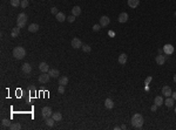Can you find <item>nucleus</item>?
Segmentation results:
<instances>
[{
    "instance_id": "obj_41",
    "label": "nucleus",
    "mask_w": 176,
    "mask_h": 130,
    "mask_svg": "<svg viewBox=\"0 0 176 130\" xmlns=\"http://www.w3.org/2000/svg\"><path fill=\"white\" fill-rule=\"evenodd\" d=\"M174 15H175V16H176V12H175V13H174Z\"/></svg>"
},
{
    "instance_id": "obj_36",
    "label": "nucleus",
    "mask_w": 176,
    "mask_h": 130,
    "mask_svg": "<svg viewBox=\"0 0 176 130\" xmlns=\"http://www.w3.org/2000/svg\"><path fill=\"white\" fill-rule=\"evenodd\" d=\"M67 20H68L69 22H74V21H75V16L70 15V16H68V18H67Z\"/></svg>"
},
{
    "instance_id": "obj_9",
    "label": "nucleus",
    "mask_w": 176,
    "mask_h": 130,
    "mask_svg": "<svg viewBox=\"0 0 176 130\" xmlns=\"http://www.w3.org/2000/svg\"><path fill=\"white\" fill-rule=\"evenodd\" d=\"M162 94H163L166 97H169V96H172V88H170L169 86H164V87L162 88Z\"/></svg>"
},
{
    "instance_id": "obj_38",
    "label": "nucleus",
    "mask_w": 176,
    "mask_h": 130,
    "mask_svg": "<svg viewBox=\"0 0 176 130\" xmlns=\"http://www.w3.org/2000/svg\"><path fill=\"white\" fill-rule=\"evenodd\" d=\"M172 99H174V100H175V101H176V92H174V93H172Z\"/></svg>"
},
{
    "instance_id": "obj_26",
    "label": "nucleus",
    "mask_w": 176,
    "mask_h": 130,
    "mask_svg": "<svg viewBox=\"0 0 176 130\" xmlns=\"http://www.w3.org/2000/svg\"><path fill=\"white\" fill-rule=\"evenodd\" d=\"M10 129L11 130H19V129H21V124H20L19 122L12 123L11 126H10Z\"/></svg>"
},
{
    "instance_id": "obj_3",
    "label": "nucleus",
    "mask_w": 176,
    "mask_h": 130,
    "mask_svg": "<svg viewBox=\"0 0 176 130\" xmlns=\"http://www.w3.org/2000/svg\"><path fill=\"white\" fill-rule=\"evenodd\" d=\"M26 21H27V15L25 13H20L18 18H16V26L22 28V27L26 26Z\"/></svg>"
},
{
    "instance_id": "obj_34",
    "label": "nucleus",
    "mask_w": 176,
    "mask_h": 130,
    "mask_svg": "<svg viewBox=\"0 0 176 130\" xmlns=\"http://www.w3.org/2000/svg\"><path fill=\"white\" fill-rule=\"evenodd\" d=\"M50 13H52V14H55V15H56L58 13H59V11H58V8H56V7H52V8H50Z\"/></svg>"
},
{
    "instance_id": "obj_22",
    "label": "nucleus",
    "mask_w": 176,
    "mask_h": 130,
    "mask_svg": "<svg viewBox=\"0 0 176 130\" xmlns=\"http://www.w3.org/2000/svg\"><path fill=\"white\" fill-rule=\"evenodd\" d=\"M52 117L55 120V122H59V121L62 120V115H61V113L56 111V113H53V114H52Z\"/></svg>"
},
{
    "instance_id": "obj_42",
    "label": "nucleus",
    "mask_w": 176,
    "mask_h": 130,
    "mask_svg": "<svg viewBox=\"0 0 176 130\" xmlns=\"http://www.w3.org/2000/svg\"><path fill=\"white\" fill-rule=\"evenodd\" d=\"M175 113H176V108H175Z\"/></svg>"
},
{
    "instance_id": "obj_33",
    "label": "nucleus",
    "mask_w": 176,
    "mask_h": 130,
    "mask_svg": "<svg viewBox=\"0 0 176 130\" xmlns=\"http://www.w3.org/2000/svg\"><path fill=\"white\" fill-rule=\"evenodd\" d=\"M152 80H153V76H148V77H147V79L144 80V84H147V86H148V84L152 82Z\"/></svg>"
},
{
    "instance_id": "obj_5",
    "label": "nucleus",
    "mask_w": 176,
    "mask_h": 130,
    "mask_svg": "<svg viewBox=\"0 0 176 130\" xmlns=\"http://www.w3.org/2000/svg\"><path fill=\"white\" fill-rule=\"evenodd\" d=\"M42 116L45 117V119H47V117H50L52 116V114H53V111H52V108L50 107H44L42 108Z\"/></svg>"
},
{
    "instance_id": "obj_27",
    "label": "nucleus",
    "mask_w": 176,
    "mask_h": 130,
    "mask_svg": "<svg viewBox=\"0 0 176 130\" xmlns=\"http://www.w3.org/2000/svg\"><path fill=\"white\" fill-rule=\"evenodd\" d=\"M11 124H12V122L8 119H2V120H1V127H2V128H5V127H8V128H10Z\"/></svg>"
},
{
    "instance_id": "obj_21",
    "label": "nucleus",
    "mask_w": 176,
    "mask_h": 130,
    "mask_svg": "<svg viewBox=\"0 0 176 130\" xmlns=\"http://www.w3.org/2000/svg\"><path fill=\"white\" fill-rule=\"evenodd\" d=\"M19 33H20V27H14L13 29H12V32H11V36L12 38H16L18 35H19Z\"/></svg>"
},
{
    "instance_id": "obj_39",
    "label": "nucleus",
    "mask_w": 176,
    "mask_h": 130,
    "mask_svg": "<svg viewBox=\"0 0 176 130\" xmlns=\"http://www.w3.org/2000/svg\"><path fill=\"white\" fill-rule=\"evenodd\" d=\"M30 90H31V92H35V87H33V86L30 87Z\"/></svg>"
},
{
    "instance_id": "obj_31",
    "label": "nucleus",
    "mask_w": 176,
    "mask_h": 130,
    "mask_svg": "<svg viewBox=\"0 0 176 130\" xmlns=\"http://www.w3.org/2000/svg\"><path fill=\"white\" fill-rule=\"evenodd\" d=\"M100 29H101V25H100V23H96V25L93 26V31L94 32H99Z\"/></svg>"
},
{
    "instance_id": "obj_14",
    "label": "nucleus",
    "mask_w": 176,
    "mask_h": 130,
    "mask_svg": "<svg viewBox=\"0 0 176 130\" xmlns=\"http://www.w3.org/2000/svg\"><path fill=\"white\" fill-rule=\"evenodd\" d=\"M155 61H156L157 65H163L166 62V56H163V55H157L156 57H155Z\"/></svg>"
},
{
    "instance_id": "obj_8",
    "label": "nucleus",
    "mask_w": 176,
    "mask_h": 130,
    "mask_svg": "<svg viewBox=\"0 0 176 130\" xmlns=\"http://www.w3.org/2000/svg\"><path fill=\"white\" fill-rule=\"evenodd\" d=\"M163 52H164L167 55H170V54L174 53V46L170 45V43H167L163 46Z\"/></svg>"
},
{
    "instance_id": "obj_18",
    "label": "nucleus",
    "mask_w": 176,
    "mask_h": 130,
    "mask_svg": "<svg viewBox=\"0 0 176 130\" xmlns=\"http://www.w3.org/2000/svg\"><path fill=\"white\" fill-rule=\"evenodd\" d=\"M140 4V0H128V6L132 8H136Z\"/></svg>"
},
{
    "instance_id": "obj_29",
    "label": "nucleus",
    "mask_w": 176,
    "mask_h": 130,
    "mask_svg": "<svg viewBox=\"0 0 176 130\" xmlns=\"http://www.w3.org/2000/svg\"><path fill=\"white\" fill-rule=\"evenodd\" d=\"M11 5L13 7H18L21 5V0H11Z\"/></svg>"
},
{
    "instance_id": "obj_30",
    "label": "nucleus",
    "mask_w": 176,
    "mask_h": 130,
    "mask_svg": "<svg viewBox=\"0 0 176 130\" xmlns=\"http://www.w3.org/2000/svg\"><path fill=\"white\" fill-rule=\"evenodd\" d=\"M81 48H82V50H84V53H89V52L92 50V47L88 46V45H82V47H81Z\"/></svg>"
},
{
    "instance_id": "obj_24",
    "label": "nucleus",
    "mask_w": 176,
    "mask_h": 130,
    "mask_svg": "<svg viewBox=\"0 0 176 130\" xmlns=\"http://www.w3.org/2000/svg\"><path fill=\"white\" fill-rule=\"evenodd\" d=\"M104 106H106V108H108V109H112V108L114 107V102H113V100L107 99L106 101H104Z\"/></svg>"
},
{
    "instance_id": "obj_28",
    "label": "nucleus",
    "mask_w": 176,
    "mask_h": 130,
    "mask_svg": "<svg viewBox=\"0 0 176 130\" xmlns=\"http://www.w3.org/2000/svg\"><path fill=\"white\" fill-rule=\"evenodd\" d=\"M54 122H55V120H54L52 116H50V117H47V119H46V124L48 127H53L54 126Z\"/></svg>"
},
{
    "instance_id": "obj_4",
    "label": "nucleus",
    "mask_w": 176,
    "mask_h": 130,
    "mask_svg": "<svg viewBox=\"0 0 176 130\" xmlns=\"http://www.w3.org/2000/svg\"><path fill=\"white\" fill-rule=\"evenodd\" d=\"M50 75L48 73H42L41 75L39 76V82L42 83V84H45L50 81Z\"/></svg>"
},
{
    "instance_id": "obj_20",
    "label": "nucleus",
    "mask_w": 176,
    "mask_h": 130,
    "mask_svg": "<svg viewBox=\"0 0 176 130\" xmlns=\"http://www.w3.org/2000/svg\"><path fill=\"white\" fill-rule=\"evenodd\" d=\"M174 102H175V100L172 99V97H167V100L164 101V104L168 108H172L174 106Z\"/></svg>"
},
{
    "instance_id": "obj_2",
    "label": "nucleus",
    "mask_w": 176,
    "mask_h": 130,
    "mask_svg": "<svg viewBox=\"0 0 176 130\" xmlns=\"http://www.w3.org/2000/svg\"><path fill=\"white\" fill-rule=\"evenodd\" d=\"M13 56L16 57V60H21V59H24L25 57V55H26V50H25V48L24 47H16L14 49H13Z\"/></svg>"
},
{
    "instance_id": "obj_19",
    "label": "nucleus",
    "mask_w": 176,
    "mask_h": 130,
    "mask_svg": "<svg viewBox=\"0 0 176 130\" xmlns=\"http://www.w3.org/2000/svg\"><path fill=\"white\" fill-rule=\"evenodd\" d=\"M80 14H81V8L79 6H74L72 9V15L78 16V15H80Z\"/></svg>"
},
{
    "instance_id": "obj_43",
    "label": "nucleus",
    "mask_w": 176,
    "mask_h": 130,
    "mask_svg": "<svg viewBox=\"0 0 176 130\" xmlns=\"http://www.w3.org/2000/svg\"><path fill=\"white\" fill-rule=\"evenodd\" d=\"M42 1H45V0H42Z\"/></svg>"
},
{
    "instance_id": "obj_23",
    "label": "nucleus",
    "mask_w": 176,
    "mask_h": 130,
    "mask_svg": "<svg viewBox=\"0 0 176 130\" xmlns=\"http://www.w3.org/2000/svg\"><path fill=\"white\" fill-rule=\"evenodd\" d=\"M127 62V54L122 53V54H120V56H119V63L120 65H124Z\"/></svg>"
},
{
    "instance_id": "obj_15",
    "label": "nucleus",
    "mask_w": 176,
    "mask_h": 130,
    "mask_svg": "<svg viewBox=\"0 0 176 130\" xmlns=\"http://www.w3.org/2000/svg\"><path fill=\"white\" fill-rule=\"evenodd\" d=\"M28 31L31 32V33H35V32L39 31V25L38 23H31L30 26H28Z\"/></svg>"
},
{
    "instance_id": "obj_40",
    "label": "nucleus",
    "mask_w": 176,
    "mask_h": 130,
    "mask_svg": "<svg viewBox=\"0 0 176 130\" xmlns=\"http://www.w3.org/2000/svg\"><path fill=\"white\" fill-rule=\"evenodd\" d=\"M174 82H175V83H176V74H175V75H174Z\"/></svg>"
},
{
    "instance_id": "obj_6",
    "label": "nucleus",
    "mask_w": 176,
    "mask_h": 130,
    "mask_svg": "<svg viewBox=\"0 0 176 130\" xmlns=\"http://www.w3.org/2000/svg\"><path fill=\"white\" fill-rule=\"evenodd\" d=\"M72 47L73 48H75V49L81 48V47H82V41H81L79 38H74L72 40Z\"/></svg>"
},
{
    "instance_id": "obj_25",
    "label": "nucleus",
    "mask_w": 176,
    "mask_h": 130,
    "mask_svg": "<svg viewBox=\"0 0 176 130\" xmlns=\"http://www.w3.org/2000/svg\"><path fill=\"white\" fill-rule=\"evenodd\" d=\"M59 84L60 86H66V84H68V77L67 76H62L59 79Z\"/></svg>"
},
{
    "instance_id": "obj_35",
    "label": "nucleus",
    "mask_w": 176,
    "mask_h": 130,
    "mask_svg": "<svg viewBox=\"0 0 176 130\" xmlns=\"http://www.w3.org/2000/svg\"><path fill=\"white\" fill-rule=\"evenodd\" d=\"M58 92H59V94H64L65 93V86H60L59 89H58Z\"/></svg>"
},
{
    "instance_id": "obj_32",
    "label": "nucleus",
    "mask_w": 176,
    "mask_h": 130,
    "mask_svg": "<svg viewBox=\"0 0 176 130\" xmlns=\"http://www.w3.org/2000/svg\"><path fill=\"white\" fill-rule=\"evenodd\" d=\"M22 8H26L28 6V0H21V5H20Z\"/></svg>"
},
{
    "instance_id": "obj_10",
    "label": "nucleus",
    "mask_w": 176,
    "mask_h": 130,
    "mask_svg": "<svg viewBox=\"0 0 176 130\" xmlns=\"http://www.w3.org/2000/svg\"><path fill=\"white\" fill-rule=\"evenodd\" d=\"M119 22L121 23H124L127 22V20H128V14H127L126 12H122V13H120V15H119Z\"/></svg>"
},
{
    "instance_id": "obj_37",
    "label": "nucleus",
    "mask_w": 176,
    "mask_h": 130,
    "mask_svg": "<svg viewBox=\"0 0 176 130\" xmlns=\"http://www.w3.org/2000/svg\"><path fill=\"white\" fill-rule=\"evenodd\" d=\"M150 109H152V111H156V109H157V106L155 103H154V106L152 108H150Z\"/></svg>"
},
{
    "instance_id": "obj_17",
    "label": "nucleus",
    "mask_w": 176,
    "mask_h": 130,
    "mask_svg": "<svg viewBox=\"0 0 176 130\" xmlns=\"http://www.w3.org/2000/svg\"><path fill=\"white\" fill-rule=\"evenodd\" d=\"M154 103L156 104L157 107H160V106H162V104L164 103V101L162 99V96H156V97L154 99Z\"/></svg>"
},
{
    "instance_id": "obj_11",
    "label": "nucleus",
    "mask_w": 176,
    "mask_h": 130,
    "mask_svg": "<svg viewBox=\"0 0 176 130\" xmlns=\"http://www.w3.org/2000/svg\"><path fill=\"white\" fill-rule=\"evenodd\" d=\"M21 70H22L25 74H30L32 72V67L30 63H24L22 66H21Z\"/></svg>"
},
{
    "instance_id": "obj_13",
    "label": "nucleus",
    "mask_w": 176,
    "mask_h": 130,
    "mask_svg": "<svg viewBox=\"0 0 176 130\" xmlns=\"http://www.w3.org/2000/svg\"><path fill=\"white\" fill-rule=\"evenodd\" d=\"M55 19H56L59 22H64L65 20H67V18H66V15L62 13V12H59L56 15H55Z\"/></svg>"
},
{
    "instance_id": "obj_12",
    "label": "nucleus",
    "mask_w": 176,
    "mask_h": 130,
    "mask_svg": "<svg viewBox=\"0 0 176 130\" xmlns=\"http://www.w3.org/2000/svg\"><path fill=\"white\" fill-rule=\"evenodd\" d=\"M39 69L41 70V73H48L50 67H48V65H47L46 62H41V63L39 65Z\"/></svg>"
},
{
    "instance_id": "obj_16",
    "label": "nucleus",
    "mask_w": 176,
    "mask_h": 130,
    "mask_svg": "<svg viewBox=\"0 0 176 130\" xmlns=\"http://www.w3.org/2000/svg\"><path fill=\"white\" fill-rule=\"evenodd\" d=\"M48 74H50V77H54V79H55V77H59V75H60V72H59V70H58V69H50V70H48Z\"/></svg>"
},
{
    "instance_id": "obj_7",
    "label": "nucleus",
    "mask_w": 176,
    "mask_h": 130,
    "mask_svg": "<svg viewBox=\"0 0 176 130\" xmlns=\"http://www.w3.org/2000/svg\"><path fill=\"white\" fill-rule=\"evenodd\" d=\"M109 22H110V19H109L107 15H102L101 18H100V25H101V27L108 26Z\"/></svg>"
},
{
    "instance_id": "obj_1",
    "label": "nucleus",
    "mask_w": 176,
    "mask_h": 130,
    "mask_svg": "<svg viewBox=\"0 0 176 130\" xmlns=\"http://www.w3.org/2000/svg\"><path fill=\"white\" fill-rule=\"evenodd\" d=\"M132 124H133L134 128H138V129L142 128V126H143V117H142V115H140V114L133 115V117H132Z\"/></svg>"
}]
</instances>
